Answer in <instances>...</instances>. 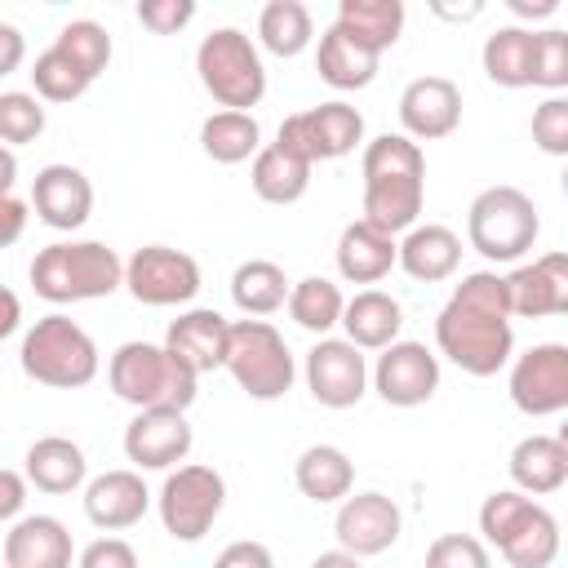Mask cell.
<instances>
[{"instance_id":"1","label":"cell","mask_w":568,"mask_h":568,"mask_svg":"<svg viewBox=\"0 0 568 568\" xmlns=\"http://www.w3.org/2000/svg\"><path fill=\"white\" fill-rule=\"evenodd\" d=\"M435 346L470 377H493L515 355L510 302L497 271H470L435 315Z\"/></svg>"},{"instance_id":"2","label":"cell","mask_w":568,"mask_h":568,"mask_svg":"<svg viewBox=\"0 0 568 568\" xmlns=\"http://www.w3.org/2000/svg\"><path fill=\"white\" fill-rule=\"evenodd\" d=\"M364 178V217L382 235H399L417 226L422 200H426V155L404 133H382L364 146L359 160Z\"/></svg>"},{"instance_id":"3","label":"cell","mask_w":568,"mask_h":568,"mask_svg":"<svg viewBox=\"0 0 568 568\" xmlns=\"http://www.w3.org/2000/svg\"><path fill=\"white\" fill-rule=\"evenodd\" d=\"M120 284H124V262L102 240H58L44 244L31 262V288L53 306L111 297Z\"/></svg>"},{"instance_id":"4","label":"cell","mask_w":568,"mask_h":568,"mask_svg":"<svg viewBox=\"0 0 568 568\" xmlns=\"http://www.w3.org/2000/svg\"><path fill=\"white\" fill-rule=\"evenodd\" d=\"M106 382L115 390V399L142 408H173L186 413L195 404V382L200 373L186 368L173 351L155 346V342H124L115 346L111 364H106Z\"/></svg>"},{"instance_id":"5","label":"cell","mask_w":568,"mask_h":568,"mask_svg":"<svg viewBox=\"0 0 568 568\" xmlns=\"http://www.w3.org/2000/svg\"><path fill=\"white\" fill-rule=\"evenodd\" d=\"M479 532L484 546H497V555L510 568H550L559 555V519L519 488H501L484 497Z\"/></svg>"},{"instance_id":"6","label":"cell","mask_w":568,"mask_h":568,"mask_svg":"<svg viewBox=\"0 0 568 568\" xmlns=\"http://www.w3.org/2000/svg\"><path fill=\"white\" fill-rule=\"evenodd\" d=\"M18 364L31 382L53 390H80L98 377V346L71 315H40L18 351Z\"/></svg>"},{"instance_id":"7","label":"cell","mask_w":568,"mask_h":568,"mask_svg":"<svg viewBox=\"0 0 568 568\" xmlns=\"http://www.w3.org/2000/svg\"><path fill=\"white\" fill-rule=\"evenodd\" d=\"M195 71L204 93L222 106V111H248L262 102L266 93V67L257 44L240 31V27H217L200 40L195 49Z\"/></svg>"},{"instance_id":"8","label":"cell","mask_w":568,"mask_h":568,"mask_svg":"<svg viewBox=\"0 0 568 568\" xmlns=\"http://www.w3.org/2000/svg\"><path fill=\"white\" fill-rule=\"evenodd\" d=\"M541 235L532 195L519 186H488L466 209V240L488 262H519Z\"/></svg>"},{"instance_id":"9","label":"cell","mask_w":568,"mask_h":568,"mask_svg":"<svg viewBox=\"0 0 568 568\" xmlns=\"http://www.w3.org/2000/svg\"><path fill=\"white\" fill-rule=\"evenodd\" d=\"M235 386L248 395V399H284L293 390V377H297V364H293V351L284 342V333L266 320H235L231 324V337H226V364H222Z\"/></svg>"},{"instance_id":"10","label":"cell","mask_w":568,"mask_h":568,"mask_svg":"<svg viewBox=\"0 0 568 568\" xmlns=\"http://www.w3.org/2000/svg\"><path fill=\"white\" fill-rule=\"evenodd\" d=\"M155 506H160V524L173 541H200L226 506V479L204 462L178 466L160 484Z\"/></svg>"},{"instance_id":"11","label":"cell","mask_w":568,"mask_h":568,"mask_svg":"<svg viewBox=\"0 0 568 568\" xmlns=\"http://www.w3.org/2000/svg\"><path fill=\"white\" fill-rule=\"evenodd\" d=\"M275 142L284 151H293L297 160H306V164L342 160L364 142V115L351 102H320L311 111H293L280 124Z\"/></svg>"},{"instance_id":"12","label":"cell","mask_w":568,"mask_h":568,"mask_svg":"<svg viewBox=\"0 0 568 568\" xmlns=\"http://www.w3.org/2000/svg\"><path fill=\"white\" fill-rule=\"evenodd\" d=\"M124 288L142 306H182L200 293V262L169 244H142L124 262Z\"/></svg>"},{"instance_id":"13","label":"cell","mask_w":568,"mask_h":568,"mask_svg":"<svg viewBox=\"0 0 568 568\" xmlns=\"http://www.w3.org/2000/svg\"><path fill=\"white\" fill-rule=\"evenodd\" d=\"M510 404L528 417H550L568 408V346L537 342L510 364Z\"/></svg>"},{"instance_id":"14","label":"cell","mask_w":568,"mask_h":568,"mask_svg":"<svg viewBox=\"0 0 568 568\" xmlns=\"http://www.w3.org/2000/svg\"><path fill=\"white\" fill-rule=\"evenodd\" d=\"M306 386L324 408H351L368 390V359L346 337H320L306 351Z\"/></svg>"},{"instance_id":"15","label":"cell","mask_w":568,"mask_h":568,"mask_svg":"<svg viewBox=\"0 0 568 568\" xmlns=\"http://www.w3.org/2000/svg\"><path fill=\"white\" fill-rule=\"evenodd\" d=\"M399 528H404V515H399V506H395L386 493H355V497H342L337 519H333L337 550H346V555H355V559H373V555L390 550V546L399 541Z\"/></svg>"},{"instance_id":"16","label":"cell","mask_w":568,"mask_h":568,"mask_svg":"<svg viewBox=\"0 0 568 568\" xmlns=\"http://www.w3.org/2000/svg\"><path fill=\"white\" fill-rule=\"evenodd\" d=\"M373 390L390 408H417L439 390V355L422 342H390L373 364Z\"/></svg>"},{"instance_id":"17","label":"cell","mask_w":568,"mask_h":568,"mask_svg":"<svg viewBox=\"0 0 568 568\" xmlns=\"http://www.w3.org/2000/svg\"><path fill=\"white\" fill-rule=\"evenodd\" d=\"M195 435L186 413L173 408H142L129 426H124V457L138 470H169L178 462H186Z\"/></svg>"},{"instance_id":"18","label":"cell","mask_w":568,"mask_h":568,"mask_svg":"<svg viewBox=\"0 0 568 568\" xmlns=\"http://www.w3.org/2000/svg\"><path fill=\"white\" fill-rule=\"evenodd\" d=\"M399 124L408 142L448 138L462 124V89L448 75H417L399 93Z\"/></svg>"},{"instance_id":"19","label":"cell","mask_w":568,"mask_h":568,"mask_svg":"<svg viewBox=\"0 0 568 568\" xmlns=\"http://www.w3.org/2000/svg\"><path fill=\"white\" fill-rule=\"evenodd\" d=\"M501 284H506L510 315L546 320V315L568 311V257L564 253H546L537 262H524L510 275H501Z\"/></svg>"},{"instance_id":"20","label":"cell","mask_w":568,"mask_h":568,"mask_svg":"<svg viewBox=\"0 0 568 568\" xmlns=\"http://www.w3.org/2000/svg\"><path fill=\"white\" fill-rule=\"evenodd\" d=\"M31 209L53 231H75L93 213V182L75 164H44L31 182Z\"/></svg>"},{"instance_id":"21","label":"cell","mask_w":568,"mask_h":568,"mask_svg":"<svg viewBox=\"0 0 568 568\" xmlns=\"http://www.w3.org/2000/svg\"><path fill=\"white\" fill-rule=\"evenodd\" d=\"M151 506V493L138 470H102L98 479L84 484V515L102 532L133 528Z\"/></svg>"},{"instance_id":"22","label":"cell","mask_w":568,"mask_h":568,"mask_svg":"<svg viewBox=\"0 0 568 568\" xmlns=\"http://www.w3.org/2000/svg\"><path fill=\"white\" fill-rule=\"evenodd\" d=\"M395 262L404 266L408 280L417 284H439L462 266V240L457 231L439 226V222H417L404 231V240H395Z\"/></svg>"},{"instance_id":"23","label":"cell","mask_w":568,"mask_h":568,"mask_svg":"<svg viewBox=\"0 0 568 568\" xmlns=\"http://www.w3.org/2000/svg\"><path fill=\"white\" fill-rule=\"evenodd\" d=\"M226 337H231V324L209 311V306H195V311H182L169 333H164V351H173L186 368L195 373H213L226 364Z\"/></svg>"},{"instance_id":"24","label":"cell","mask_w":568,"mask_h":568,"mask_svg":"<svg viewBox=\"0 0 568 568\" xmlns=\"http://www.w3.org/2000/svg\"><path fill=\"white\" fill-rule=\"evenodd\" d=\"M4 568H71V532L53 515H22L4 532Z\"/></svg>"},{"instance_id":"25","label":"cell","mask_w":568,"mask_h":568,"mask_svg":"<svg viewBox=\"0 0 568 568\" xmlns=\"http://www.w3.org/2000/svg\"><path fill=\"white\" fill-rule=\"evenodd\" d=\"M346 328V342L355 351H386L390 342H399V328H404V306L382 293V288H359L346 306H342V320Z\"/></svg>"},{"instance_id":"26","label":"cell","mask_w":568,"mask_h":568,"mask_svg":"<svg viewBox=\"0 0 568 568\" xmlns=\"http://www.w3.org/2000/svg\"><path fill=\"white\" fill-rule=\"evenodd\" d=\"M510 479L524 497H546L559 493L568 479V444L555 435H524L510 448Z\"/></svg>"},{"instance_id":"27","label":"cell","mask_w":568,"mask_h":568,"mask_svg":"<svg viewBox=\"0 0 568 568\" xmlns=\"http://www.w3.org/2000/svg\"><path fill=\"white\" fill-rule=\"evenodd\" d=\"M337 275L346 284H377L395 266V235H382L368 222H346L337 235Z\"/></svg>"},{"instance_id":"28","label":"cell","mask_w":568,"mask_h":568,"mask_svg":"<svg viewBox=\"0 0 568 568\" xmlns=\"http://www.w3.org/2000/svg\"><path fill=\"white\" fill-rule=\"evenodd\" d=\"M22 462H27V466H22L27 484H36L40 493H53V497L75 493V488L84 484V475H89L84 448L71 444L67 435H44V439H36Z\"/></svg>"},{"instance_id":"29","label":"cell","mask_w":568,"mask_h":568,"mask_svg":"<svg viewBox=\"0 0 568 568\" xmlns=\"http://www.w3.org/2000/svg\"><path fill=\"white\" fill-rule=\"evenodd\" d=\"M293 484L302 497H311L315 506H328V501H342L351 497L355 488V462L337 448V444H311L297 466H293Z\"/></svg>"},{"instance_id":"30","label":"cell","mask_w":568,"mask_h":568,"mask_svg":"<svg viewBox=\"0 0 568 568\" xmlns=\"http://www.w3.org/2000/svg\"><path fill=\"white\" fill-rule=\"evenodd\" d=\"M315 71L324 84L333 89H368L373 75H377V53H368L355 36H346L337 22L320 36V49H315Z\"/></svg>"},{"instance_id":"31","label":"cell","mask_w":568,"mask_h":568,"mask_svg":"<svg viewBox=\"0 0 568 568\" xmlns=\"http://www.w3.org/2000/svg\"><path fill=\"white\" fill-rule=\"evenodd\" d=\"M532 49L537 31L528 27H497L484 40V75L501 89H532Z\"/></svg>"},{"instance_id":"32","label":"cell","mask_w":568,"mask_h":568,"mask_svg":"<svg viewBox=\"0 0 568 568\" xmlns=\"http://www.w3.org/2000/svg\"><path fill=\"white\" fill-rule=\"evenodd\" d=\"M248 182H253L257 200H266V204H297L311 186V164L297 160L293 151H284L280 142H271L253 155Z\"/></svg>"},{"instance_id":"33","label":"cell","mask_w":568,"mask_h":568,"mask_svg":"<svg viewBox=\"0 0 568 568\" xmlns=\"http://www.w3.org/2000/svg\"><path fill=\"white\" fill-rule=\"evenodd\" d=\"M337 27L355 36L368 53H386L399 31H404V0H342L337 4Z\"/></svg>"},{"instance_id":"34","label":"cell","mask_w":568,"mask_h":568,"mask_svg":"<svg viewBox=\"0 0 568 568\" xmlns=\"http://www.w3.org/2000/svg\"><path fill=\"white\" fill-rule=\"evenodd\" d=\"M200 146L217 164H244L248 155L262 151V129L253 111H213L200 124Z\"/></svg>"},{"instance_id":"35","label":"cell","mask_w":568,"mask_h":568,"mask_svg":"<svg viewBox=\"0 0 568 568\" xmlns=\"http://www.w3.org/2000/svg\"><path fill=\"white\" fill-rule=\"evenodd\" d=\"M288 288H293V284L284 280V271H280L275 262H266V257H248V262H240L235 275H231V302H235L244 315H253V320L280 311V306L288 302Z\"/></svg>"},{"instance_id":"36","label":"cell","mask_w":568,"mask_h":568,"mask_svg":"<svg viewBox=\"0 0 568 568\" xmlns=\"http://www.w3.org/2000/svg\"><path fill=\"white\" fill-rule=\"evenodd\" d=\"M288 315H293V324L297 328H306V333H315V337H328L333 328H337V320H342V306H346V297H342V288L333 284V280H324V275H306V280H297L293 288H288Z\"/></svg>"},{"instance_id":"37","label":"cell","mask_w":568,"mask_h":568,"mask_svg":"<svg viewBox=\"0 0 568 568\" xmlns=\"http://www.w3.org/2000/svg\"><path fill=\"white\" fill-rule=\"evenodd\" d=\"M311 36H315V22L302 0H271L257 13V40L275 58H297L311 44Z\"/></svg>"},{"instance_id":"38","label":"cell","mask_w":568,"mask_h":568,"mask_svg":"<svg viewBox=\"0 0 568 568\" xmlns=\"http://www.w3.org/2000/svg\"><path fill=\"white\" fill-rule=\"evenodd\" d=\"M53 49L67 53L89 80H98V75L106 71V62H111V36H106V27L93 22V18H71V22L58 31Z\"/></svg>"},{"instance_id":"39","label":"cell","mask_w":568,"mask_h":568,"mask_svg":"<svg viewBox=\"0 0 568 568\" xmlns=\"http://www.w3.org/2000/svg\"><path fill=\"white\" fill-rule=\"evenodd\" d=\"M31 84H36V98L40 102H75V98H84L89 93V75L67 58V53H58L53 44L36 58V67H31Z\"/></svg>"},{"instance_id":"40","label":"cell","mask_w":568,"mask_h":568,"mask_svg":"<svg viewBox=\"0 0 568 568\" xmlns=\"http://www.w3.org/2000/svg\"><path fill=\"white\" fill-rule=\"evenodd\" d=\"M44 133V106L36 93H0V146H27Z\"/></svg>"},{"instance_id":"41","label":"cell","mask_w":568,"mask_h":568,"mask_svg":"<svg viewBox=\"0 0 568 568\" xmlns=\"http://www.w3.org/2000/svg\"><path fill=\"white\" fill-rule=\"evenodd\" d=\"M568 84V36L564 31H537V49H532V89H550L559 93Z\"/></svg>"},{"instance_id":"42","label":"cell","mask_w":568,"mask_h":568,"mask_svg":"<svg viewBox=\"0 0 568 568\" xmlns=\"http://www.w3.org/2000/svg\"><path fill=\"white\" fill-rule=\"evenodd\" d=\"M426 568H493L488 546L470 532H444L426 546Z\"/></svg>"},{"instance_id":"43","label":"cell","mask_w":568,"mask_h":568,"mask_svg":"<svg viewBox=\"0 0 568 568\" xmlns=\"http://www.w3.org/2000/svg\"><path fill=\"white\" fill-rule=\"evenodd\" d=\"M532 142L546 155H568V98L550 93L537 111H532Z\"/></svg>"},{"instance_id":"44","label":"cell","mask_w":568,"mask_h":568,"mask_svg":"<svg viewBox=\"0 0 568 568\" xmlns=\"http://www.w3.org/2000/svg\"><path fill=\"white\" fill-rule=\"evenodd\" d=\"M191 18H195V0H142L138 4V22L155 36H178Z\"/></svg>"},{"instance_id":"45","label":"cell","mask_w":568,"mask_h":568,"mask_svg":"<svg viewBox=\"0 0 568 568\" xmlns=\"http://www.w3.org/2000/svg\"><path fill=\"white\" fill-rule=\"evenodd\" d=\"M75 568H138V550L124 537H98L80 550Z\"/></svg>"},{"instance_id":"46","label":"cell","mask_w":568,"mask_h":568,"mask_svg":"<svg viewBox=\"0 0 568 568\" xmlns=\"http://www.w3.org/2000/svg\"><path fill=\"white\" fill-rule=\"evenodd\" d=\"M213 568H275V559H271V550L262 541H231L213 559Z\"/></svg>"},{"instance_id":"47","label":"cell","mask_w":568,"mask_h":568,"mask_svg":"<svg viewBox=\"0 0 568 568\" xmlns=\"http://www.w3.org/2000/svg\"><path fill=\"white\" fill-rule=\"evenodd\" d=\"M22 506H27V475H18V470L0 466V524L18 519V515H22Z\"/></svg>"},{"instance_id":"48","label":"cell","mask_w":568,"mask_h":568,"mask_svg":"<svg viewBox=\"0 0 568 568\" xmlns=\"http://www.w3.org/2000/svg\"><path fill=\"white\" fill-rule=\"evenodd\" d=\"M31 204L27 200H18V195H4L0 200V248H9V244H18L22 240V231H27V213Z\"/></svg>"},{"instance_id":"49","label":"cell","mask_w":568,"mask_h":568,"mask_svg":"<svg viewBox=\"0 0 568 568\" xmlns=\"http://www.w3.org/2000/svg\"><path fill=\"white\" fill-rule=\"evenodd\" d=\"M22 58H27V40H22V31H18L13 22H0V75L18 71Z\"/></svg>"},{"instance_id":"50","label":"cell","mask_w":568,"mask_h":568,"mask_svg":"<svg viewBox=\"0 0 568 568\" xmlns=\"http://www.w3.org/2000/svg\"><path fill=\"white\" fill-rule=\"evenodd\" d=\"M18 324H22V302H18L13 288L0 284V342H4L9 333H18Z\"/></svg>"},{"instance_id":"51","label":"cell","mask_w":568,"mask_h":568,"mask_svg":"<svg viewBox=\"0 0 568 568\" xmlns=\"http://www.w3.org/2000/svg\"><path fill=\"white\" fill-rule=\"evenodd\" d=\"M510 13H515V18H528V22H537V18H550V13H559V0H510Z\"/></svg>"},{"instance_id":"52","label":"cell","mask_w":568,"mask_h":568,"mask_svg":"<svg viewBox=\"0 0 568 568\" xmlns=\"http://www.w3.org/2000/svg\"><path fill=\"white\" fill-rule=\"evenodd\" d=\"M13 182H18V155L9 146H0V200L13 195Z\"/></svg>"},{"instance_id":"53","label":"cell","mask_w":568,"mask_h":568,"mask_svg":"<svg viewBox=\"0 0 568 568\" xmlns=\"http://www.w3.org/2000/svg\"><path fill=\"white\" fill-rule=\"evenodd\" d=\"M311 568H364V564L355 555H346V550H324V555L311 559Z\"/></svg>"}]
</instances>
